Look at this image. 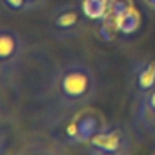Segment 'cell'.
<instances>
[{"label": "cell", "mask_w": 155, "mask_h": 155, "mask_svg": "<svg viewBox=\"0 0 155 155\" xmlns=\"http://www.w3.org/2000/svg\"><path fill=\"white\" fill-rule=\"evenodd\" d=\"M82 2H110V0H82Z\"/></svg>", "instance_id": "obj_13"}, {"label": "cell", "mask_w": 155, "mask_h": 155, "mask_svg": "<svg viewBox=\"0 0 155 155\" xmlns=\"http://www.w3.org/2000/svg\"><path fill=\"white\" fill-rule=\"evenodd\" d=\"M24 53V38L9 28L0 26V66L15 64Z\"/></svg>", "instance_id": "obj_6"}, {"label": "cell", "mask_w": 155, "mask_h": 155, "mask_svg": "<svg viewBox=\"0 0 155 155\" xmlns=\"http://www.w3.org/2000/svg\"><path fill=\"white\" fill-rule=\"evenodd\" d=\"M135 124L139 130L155 135V90L137 97Z\"/></svg>", "instance_id": "obj_7"}, {"label": "cell", "mask_w": 155, "mask_h": 155, "mask_svg": "<svg viewBox=\"0 0 155 155\" xmlns=\"http://www.w3.org/2000/svg\"><path fill=\"white\" fill-rule=\"evenodd\" d=\"M55 93L64 108H81L90 104L97 95V77L82 62H69L57 71Z\"/></svg>", "instance_id": "obj_1"}, {"label": "cell", "mask_w": 155, "mask_h": 155, "mask_svg": "<svg viewBox=\"0 0 155 155\" xmlns=\"http://www.w3.org/2000/svg\"><path fill=\"white\" fill-rule=\"evenodd\" d=\"M49 26L58 38H73L86 29L88 17L81 6L62 4L49 13Z\"/></svg>", "instance_id": "obj_3"}, {"label": "cell", "mask_w": 155, "mask_h": 155, "mask_svg": "<svg viewBox=\"0 0 155 155\" xmlns=\"http://www.w3.org/2000/svg\"><path fill=\"white\" fill-rule=\"evenodd\" d=\"M110 2H82V11L90 20H102L106 17Z\"/></svg>", "instance_id": "obj_8"}, {"label": "cell", "mask_w": 155, "mask_h": 155, "mask_svg": "<svg viewBox=\"0 0 155 155\" xmlns=\"http://www.w3.org/2000/svg\"><path fill=\"white\" fill-rule=\"evenodd\" d=\"M144 2H146L150 8H153V9H155V0H144Z\"/></svg>", "instance_id": "obj_12"}, {"label": "cell", "mask_w": 155, "mask_h": 155, "mask_svg": "<svg viewBox=\"0 0 155 155\" xmlns=\"http://www.w3.org/2000/svg\"><path fill=\"white\" fill-rule=\"evenodd\" d=\"M130 79H131V86L137 97L146 95L151 90H155V58L151 57V58L137 60L131 66Z\"/></svg>", "instance_id": "obj_5"}, {"label": "cell", "mask_w": 155, "mask_h": 155, "mask_svg": "<svg viewBox=\"0 0 155 155\" xmlns=\"http://www.w3.org/2000/svg\"><path fill=\"white\" fill-rule=\"evenodd\" d=\"M102 126H104V120L101 119L99 113L82 111L66 126V142L71 146L86 144Z\"/></svg>", "instance_id": "obj_4"}, {"label": "cell", "mask_w": 155, "mask_h": 155, "mask_svg": "<svg viewBox=\"0 0 155 155\" xmlns=\"http://www.w3.org/2000/svg\"><path fill=\"white\" fill-rule=\"evenodd\" d=\"M130 150V133L120 124H104L84 144V151L90 155H126Z\"/></svg>", "instance_id": "obj_2"}, {"label": "cell", "mask_w": 155, "mask_h": 155, "mask_svg": "<svg viewBox=\"0 0 155 155\" xmlns=\"http://www.w3.org/2000/svg\"><path fill=\"white\" fill-rule=\"evenodd\" d=\"M8 148V135H6V130L4 126L0 124V153H4Z\"/></svg>", "instance_id": "obj_11"}, {"label": "cell", "mask_w": 155, "mask_h": 155, "mask_svg": "<svg viewBox=\"0 0 155 155\" xmlns=\"http://www.w3.org/2000/svg\"><path fill=\"white\" fill-rule=\"evenodd\" d=\"M0 8L6 9L8 13H13V15L29 13V11H28L26 0H0Z\"/></svg>", "instance_id": "obj_9"}, {"label": "cell", "mask_w": 155, "mask_h": 155, "mask_svg": "<svg viewBox=\"0 0 155 155\" xmlns=\"http://www.w3.org/2000/svg\"><path fill=\"white\" fill-rule=\"evenodd\" d=\"M46 2H48V0H26L28 11H29V13H31V11H38V9H42V8L46 6Z\"/></svg>", "instance_id": "obj_10"}]
</instances>
